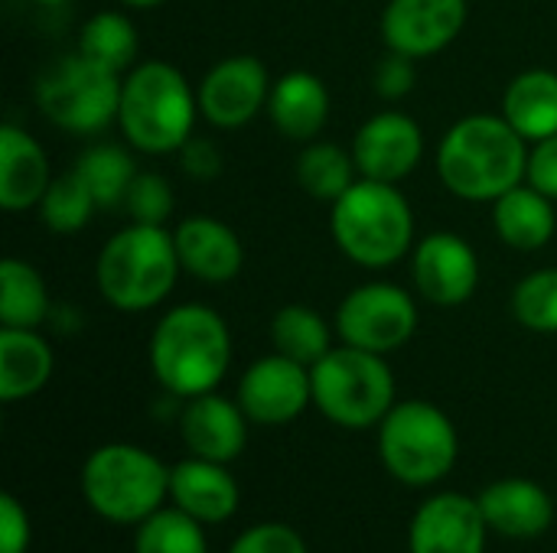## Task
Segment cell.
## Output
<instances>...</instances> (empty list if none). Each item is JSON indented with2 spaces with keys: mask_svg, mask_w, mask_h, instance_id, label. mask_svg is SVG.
Listing matches in <instances>:
<instances>
[{
  "mask_svg": "<svg viewBox=\"0 0 557 553\" xmlns=\"http://www.w3.org/2000/svg\"><path fill=\"white\" fill-rule=\"evenodd\" d=\"M467 0H388L379 16V36L385 49L414 62L444 52L467 26Z\"/></svg>",
  "mask_w": 557,
  "mask_h": 553,
  "instance_id": "obj_13",
  "label": "cell"
},
{
  "mask_svg": "<svg viewBox=\"0 0 557 553\" xmlns=\"http://www.w3.org/2000/svg\"><path fill=\"white\" fill-rule=\"evenodd\" d=\"M271 85L274 78L268 75V65L258 55H225L209 65L196 85L199 114L215 130H238L251 124L261 111H268Z\"/></svg>",
  "mask_w": 557,
  "mask_h": 553,
  "instance_id": "obj_11",
  "label": "cell"
},
{
  "mask_svg": "<svg viewBox=\"0 0 557 553\" xmlns=\"http://www.w3.org/2000/svg\"><path fill=\"white\" fill-rule=\"evenodd\" d=\"M333 332H336V326H330L320 310L304 306V303H287L271 316L274 352H281L307 368H313L333 349Z\"/></svg>",
  "mask_w": 557,
  "mask_h": 553,
  "instance_id": "obj_28",
  "label": "cell"
},
{
  "mask_svg": "<svg viewBox=\"0 0 557 553\" xmlns=\"http://www.w3.org/2000/svg\"><path fill=\"white\" fill-rule=\"evenodd\" d=\"M131 222H144V225H166V218L173 215L176 209V196H173V186L166 176L160 173H137L127 196H124V205Z\"/></svg>",
  "mask_w": 557,
  "mask_h": 553,
  "instance_id": "obj_34",
  "label": "cell"
},
{
  "mask_svg": "<svg viewBox=\"0 0 557 553\" xmlns=\"http://www.w3.org/2000/svg\"><path fill=\"white\" fill-rule=\"evenodd\" d=\"M330 235L346 261L366 271H385L411 257L414 212L395 183L356 179L330 205Z\"/></svg>",
  "mask_w": 557,
  "mask_h": 553,
  "instance_id": "obj_4",
  "label": "cell"
},
{
  "mask_svg": "<svg viewBox=\"0 0 557 553\" xmlns=\"http://www.w3.org/2000/svg\"><path fill=\"white\" fill-rule=\"evenodd\" d=\"M493 228L512 251H542L557 231L555 199L522 183L493 202Z\"/></svg>",
  "mask_w": 557,
  "mask_h": 553,
  "instance_id": "obj_24",
  "label": "cell"
},
{
  "mask_svg": "<svg viewBox=\"0 0 557 553\" xmlns=\"http://www.w3.org/2000/svg\"><path fill=\"white\" fill-rule=\"evenodd\" d=\"M411 284L434 306H463L480 287V254L457 231H431L411 248Z\"/></svg>",
  "mask_w": 557,
  "mask_h": 553,
  "instance_id": "obj_14",
  "label": "cell"
},
{
  "mask_svg": "<svg viewBox=\"0 0 557 553\" xmlns=\"http://www.w3.org/2000/svg\"><path fill=\"white\" fill-rule=\"evenodd\" d=\"M294 173H297V183H300V189L307 196H313L320 202H330V205L359 179L352 150H346L339 143H330V140L304 143Z\"/></svg>",
  "mask_w": 557,
  "mask_h": 553,
  "instance_id": "obj_29",
  "label": "cell"
},
{
  "mask_svg": "<svg viewBox=\"0 0 557 553\" xmlns=\"http://www.w3.org/2000/svg\"><path fill=\"white\" fill-rule=\"evenodd\" d=\"M509 306L519 326L542 336H557V267L525 274L516 284Z\"/></svg>",
  "mask_w": 557,
  "mask_h": 553,
  "instance_id": "obj_33",
  "label": "cell"
},
{
  "mask_svg": "<svg viewBox=\"0 0 557 553\" xmlns=\"http://www.w3.org/2000/svg\"><path fill=\"white\" fill-rule=\"evenodd\" d=\"M137 49H140V36L124 10H98L82 23L78 52L117 75L137 65Z\"/></svg>",
  "mask_w": 557,
  "mask_h": 553,
  "instance_id": "obj_27",
  "label": "cell"
},
{
  "mask_svg": "<svg viewBox=\"0 0 557 553\" xmlns=\"http://www.w3.org/2000/svg\"><path fill=\"white\" fill-rule=\"evenodd\" d=\"M460 456L454 420L431 401H398L379 424V460L392 479L411 489L444 482Z\"/></svg>",
  "mask_w": 557,
  "mask_h": 553,
  "instance_id": "obj_8",
  "label": "cell"
},
{
  "mask_svg": "<svg viewBox=\"0 0 557 553\" xmlns=\"http://www.w3.org/2000/svg\"><path fill=\"white\" fill-rule=\"evenodd\" d=\"M313 407L343 430H369L398 404L395 372L385 355L333 345L313 368Z\"/></svg>",
  "mask_w": 557,
  "mask_h": 553,
  "instance_id": "obj_7",
  "label": "cell"
},
{
  "mask_svg": "<svg viewBox=\"0 0 557 553\" xmlns=\"http://www.w3.org/2000/svg\"><path fill=\"white\" fill-rule=\"evenodd\" d=\"M55 372V355L39 329L0 326V401L16 404L39 394Z\"/></svg>",
  "mask_w": 557,
  "mask_h": 553,
  "instance_id": "obj_23",
  "label": "cell"
},
{
  "mask_svg": "<svg viewBox=\"0 0 557 553\" xmlns=\"http://www.w3.org/2000/svg\"><path fill=\"white\" fill-rule=\"evenodd\" d=\"M532 143L503 114H467L437 143V176L463 202H496L529 176Z\"/></svg>",
  "mask_w": 557,
  "mask_h": 553,
  "instance_id": "obj_1",
  "label": "cell"
},
{
  "mask_svg": "<svg viewBox=\"0 0 557 553\" xmlns=\"http://www.w3.org/2000/svg\"><path fill=\"white\" fill-rule=\"evenodd\" d=\"M490 531L512 541H535L555 525V499L535 479H499L476 495Z\"/></svg>",
  "mask_w": 557,
  "mask_h": 553,
  "instance_id": "obj_19",
  "label": "cell"
},
{
  "mask_svg": "<svg viewBox=\"0 0 557 553\" xmlns=\"http://www.w3.org/2000/svg\"><path fill=\"white\" fill-rule=\"evenodd\" d=\"M78 486L101 521L137 528L170 499V466L144 447L104 443L88 453Z\"/></svg>",
  "mask_w": 557,
  "mask_h": 553,
  "instance_id": "obj_6",
  "label": "cell"
},
{
  "mask_svg": "<svg viewBox=\"0 0 557 553\" xmlns=\"http://www.w3.org/2000/svg\"><path fill=\"white\" fill-rule=\"evenodd\" d=\"M525 183L535 186V189H542L545 196H552L557 202V134L555 137L539 140V143H532Z\"/></svg>",
  "mask_w": 557,
  "mask_h": 553,
  "instance_id": "obj_39",
  "label": "cell"
},
{
  "mask_svg": "<svg viewBox=\"0 0 557 553\" xmlns=\"http://www.w3.org/2000/svg\"><path fill=\"white\" fill-rule=\"evenodd\" d=\"M42 143L16 124L0 127V205L7 212L36 209L52 183Z\"/></svg>",
  "mask_w": 557,
  "mask_h": 553,
  "instance_id": "obj_22",
  "label": "cell"
},
{
  "mask_svg": "<svg viewBox=\"0 0 557 553\" xmlns=\"http://www.w3.org/2000/svg\"><path fill=\"white\" fill-rule=\"evenodd\" d=\"M33 544V525L20 499L3 495L0 499V553H29Z\"/></svg>",
  "mask_w": 557,
  "mask_h": 553,
  "instance_id": "obj_37",
  "label": "cell"
},
{
  "mask_svg": "<svg viewBox=\"0 0 557 553\" xmlns=\"http://www.w3.org/2000/svg\"><path fill=\"white\" fill-rule=\"evenodd\" d=\"M121 85L124 75L85 59L75 49L39 75L36 104L52 127L75 137H91L117 124Z\"/></svg>",
  "mask_w": 557,
  "mask_h": 553,
  "instance_id": "obj_9",
  "label": "cell"
},
{
  "mask_svg": "<svg viewBox=\"0 0 557 553\" xmlns=\"http://www.w3.org/2000/svg\"><path fill=\"white\" fill-rule=\"evenodd\" d=\"M268 117L284 140L310 143L330 121V88L307 68H290L274 78L268 95Z\"/></svg>",
  "mask_w": 557,
  "mask_h": 553,
  "instance_id": "obj_21",
  "label": "cell"
},
{
  "mask_svg": "<svg viewBox=\"0 0 557 553\" xmlns=\"http://www.w3.org/2000/svg\"><path fill=\"white\" fill-rule=\"evenodd\" d=\"M206 525L189 518L186 512L160 508L147 521L137 525L134 535V553H209Z\"/></svg>",
  "mask_w": 557,
  "mask_h": 553,
  "instance_id": "obj_32",
  "label": "cell"
},
{
  "mask_svg": "<svg viewBox=\"0 0 557 553\" xmlns=\"http://www.w3.org/2000/svg\"><path fill=\"white\" fill-rule=\"evenodd\" d=\"M235 401L258 427L294 424L313 404L310 368L281 352L261 355L242 372Z\"/></svg>",
  "mask_w": 557,
  "mask_h": 553,
  "instance_id": "obj_12",
  "label": "cell"
},
{
  "mask_svg": "<svg viewBox=\"0 0 557 553\" xmlns=\"http://www.w3.org/2000/svg\"><path fill=\"white\" fill-rule=\"evenodd\" d=\"M98 212V202L91 196V189L82 183V176L75 169L55 176L46 189V196L36 205V215L42 222V228L55 231V235H75L82 231L91 215Z\"/></svg>",
  "mask_w": 557,
  "mask_h": 553,
  "instance_id": "obj_31",
  "label": "cell"
},
{
  "mask_svg": "<svg viewBox=\"0 0 557 553\" xmlns=\"http://www.w3.org/2000/svg\"><path fill=\"white\" fill-rule=\"evenodd\" d=\"M33 3H46V7H59V3H72V0H33Z\"/></svg>",
  "mask_w": 557,
  "mask_h": 553,
  "instance_id": "obj_41",
  "label": "cell"
},
{
  "mask_svg": "<svg viewBox=\"0 0 557 553\" xmlns=\"http://www.w3.org/2000/svg\"><path fill=\"white\" fill-rule=\"evenodd\" d=\"M170 502L202 525H222L238 512L242 492L225 463L189 456L170 466Z\"/></svg>",
  "mask_w": 557,
  "mask_h": 553,
  "instance_id": "obj_20",
  "label": "cell"
},
{
  "mask_svg": "<svg viewBox=\"0 0 557 553\" xmlns=\"http://www.w3.org/2000/svg\"><path fill=\"white\" fill-rule=\"evenodd\" d=\"M418 300L411 290L388 284V280H372L352 287L333 316L336 336L343 345L366 349L375 355H392L405 349L414 332H418Z\"/></svg>",
  "mask_w": 557,
  "mask_h": 553,
  "instance_id": "obj_10",
  "label": "cell"
},
{
  "mask_svg": "<svg viewBox=\"0 0 557 553\" xmlns=\"http://www.w3.org/2000/svg\"><path fill=\"white\" fill-rule=\"evenodd\" d=\"M228 553H310L307 551V541L290 528V525H281V521H264V525H255L248 531H242Z\"/></svg>",
  "mask_w": 557,
  "mask_h": 553,
  "instance_id": "obj_35",
  "label": "cell"
},
{
  "mask_svg": "<svg viewBox=\"0 0 557 553\" xmlns=\"http://www.w3.org/2000/svg\"><path fill=\"white\" fill-rule=\"evenodd\" d=\"M199 117L196 88L173 62L147 59L124 72L117 130L131 150L147 156L180 153Z\"/></svg>",
  "mask_w": 557,
  "mask_h": 553,
  "instance_id": "obj_3",
  "label": "cell"
},
{
  "mask_svg": "<svg viewBox=\"0 0 557 553\" xmlns=\"http://www.w3.org/2000/svg\"><path fill=\"white\" fill-rule=\"evenodd\" d=\"M486 538L490 525L476 499L437 492L408 525V553H486Z\"/></svg>",
  "mask_w": 557,
  "mask_h": 553,
  "instance_id": "obj_16",
  "label": "cell"
},
{
  "mask_svg": "<svg viewBox=\"0 0 557 553\" xmlns=\"http://www.w3.org/2000/svg\"><path fill=\"white\" fill-rule=\"evenodd\" d=\"M117 3H124L127 10H153V7H160L166 0H117Z\"/></svg>",
  "mask_w": 557,
  "mask_h": 553,
  "instance_id": "obj_40",
  "label": "cell"
},
{
  "mask_svg": "<svg viewBox=\"0 0 557 553\" xmlns=\"http://www.w3.org/2000/svg\"><path fill=\"white\" fill-rule=\"evenodd\" d=\"M52 313L49 287L42 274L20 257L0 261V326L39 329Z\"/></svg>",
  "mask_w": 557,
  "mask_h": 553,
  "instance_id": "obj_26",
  "label": "cell"
},
{
  "mask_svg": "<svg viewBox=\"0 0 557 553\" xmlns=\"http://www.w3.org/2000/svg\"><path fill=\"white\" fill-rule=\"evenodd\" d=\"M183 274L173 231L166 225L131 222L114 231L95 261V287L117 313H150L173 293Z\"/></svg>",
  "mask_w": 557,
  "mask_h": 553,
  "instance_id": "obj_5",
  "label": "cell"
},
{
  "mask_svg": "<svg viewBox=\"0 0 557 553\" xmlns=\"http://www.w3.org/2000/svg\"><path fill=\"white\" fill-rule=\"evenodd\" d=\"M82 183L91 189L98 209H117L124 205V196L140 173L134 163V153L124 143H91L72 166Z\"/></svg>",
  "mask_w": 557,
  "mask_h": 553,
  "instance_id": "obj_30",
  "label": "cell"
},
{
  "mask_svg": "<svg viewBox=\"0 0 557 553\" xmlns=\"http://www.w3.org/2000/svg\"><path fill=\"white\" fill-rule=\"evenodd\" d=\"M180 264L202 284H232L245 267V244L232 225L212 215H186L173 228Z\"/></svg>",
  "mask_w": 557,
  "mask_h": 553,
  "instance_id": "obj_18",
  "label": "cell"
},
{
  "mask_svg": "<svg viewBox=\"0 0 557 553\" xmlns=\"http://www.w3.org/2000/svg\"><path fill=\"white\" fill-rule=\"evenodd\" d=\"M147 362L166 394L180 401L209 394L232 368V329L215 306L180 303L157 319Z\"/></svg>",
  "mask_w": 557,
  "mask_h": 553,
  "instance_id": "obj_2",
  "label": "cell"
},
{
  "mask_svg": "<svg viewBox=\"0 0 557 553\" xmlns=\"http://www.w3.org/2000/svg\"><path fill=\"white\" fill-rule=\"evenodd\" d=\"M349 150L362 179L398 186L424 160V130L411 114L388 108L359 124Z\"/></svg>",
  "mask_w": 557,
  "mask_h": 553,
  "instance_id": "obj_15",
  "label": "cell"
},
{
  "mask_svg": "<svg viewBox=\"0 0 557 553\" xmlns=\"http://www.w3.org/2000/svg\"><path fill=\"white\" fill-rule=\"evenodd\" d=\"M248 414L238 401L209 391L199 398H189L180 414V437L189 450V456L209 460V463H235L248 447Z\"/></svg>",
  "mask_w": 557,
  "mask_h": 553,
  "instance_id": "obj_17",
  "label": "cell"
},
{
  "mask_svg": "<svg viewBox=\"0 0 557 553\" xmlns=\"http://www.w3.org/2000/svg\"><path fill=\"white\" fill-rule=\"evenodd\" d=\"M503 117L529 140L539 143L557 134V72L525 68L503 91Z\"/></svg>",
  "mask_w": 557,
  "mask_h": 553,
  "instance_id": "obj_25",
  "label": "cell"
},
{
  "mask_svg": "<svg viewBox=\"0 0 557 553\" xmlns=\"http://www.w3.org/2000/svg\"><path fill=\"white\" fill-rule=\"evenodd\" d=\"M176 156H180V169L189 179L209 183V179H215L222 173V150L212 140H206V137H196L193 134Z\"/></svg>",
  "mask_w": 557,
  "mask_h": 553,
  "instance_id": "obj_38",
  "label": "cell"
},
{
  "mask_svg": "<svg viewBox=\"0 0 557 553\" xmlns=\"http://www.w3.org/2000/svg\"><path fill=\"white\" fill-rule=\"evenodd\" d=\"M414 81H418V72H414V59L401 55V52H385L382 62L375 65V75H372V85H375V95L382 101H401L414 91Z\"/></svg>",
  "mask_w": 557,
  "mask_h": 553,
  "instance_id": "obj_36",
  "label": "cell"
}]
</instances>
